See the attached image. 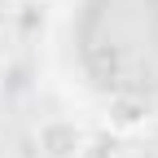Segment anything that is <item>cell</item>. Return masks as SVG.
Returning a JSON list of instances; mask_svg holds the SVG:
<instances>
[{"label": "cell", "instance_id": "1", "mask_svg": "<svg viewBox=\"0 0 158 158\" xmlns=\"http://www.w3.org/2000/svg\"><path fill=\"white\" fill-rule=\"evenodd\" d=\"M88 145H92L88 127L70 114H48L35 127V154L40 158H84Z\"/></svg>", "mask_w": 158, "mask_h": 158}]
</instances>
